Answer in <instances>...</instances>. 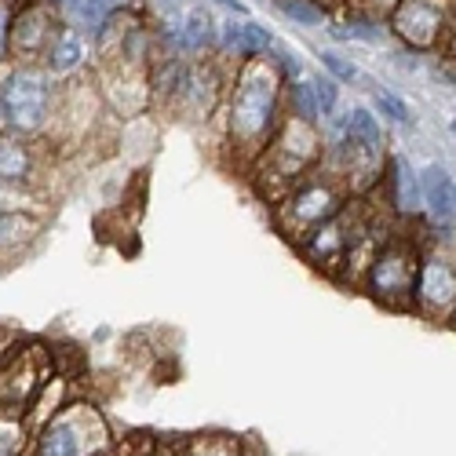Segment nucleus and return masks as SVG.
<instances>
[{"mask_svg": "<svg viewBox=\"0 0 456 456\" xmlns=\"http://www.w3.org/2000/svg\"><path fill=\"white\" fill-rule=\"evenodd\" d=\"M281 121H285L281 69L267 55L245 59L234 73L231 99H226V146H231V161L241 172H248Z\"/></svg>", "mask_w": 456, "mask_h": 456, "instance_id": "f257e3e1", "label": "nucleus"}, {"mask_svg": "<svg viewBox=\"0 0 456 456\" xmlns=\"http://www.w3.org/2000/svg\"><path fill=\"white\" fill-rule=\"evenodd\" d=\"M322 132L311 121L299 118H285L278 125V132L271 135V142L263 146V154L256 158V165L248 168V175L256 179L259 198L267 205H278L289 190L311 175L322 161Z\"/></svg>", "mask_w": 456, "mask_h": 456, "instance_id": "f03ea898", "label": "nucleus"}, {"mask_svg": "<svg viewBox=\"0 0 456 456\" xmlns=\"http://www.w3.org/2000/svg\"><path fill=\"white\" fill-rule=\"evenodd\" d=\"M55 110V77L41 62H12L0 73V132L41 135Z\"/></svg>", "mask_w": 456, "mask_h": 456, "instance_id": "7ed1b4c3", "label": "nucleus"}, {"mask_svg": "<svg viewBox=\"0 0 456 456\" xmlns=\"http://www.w3.org/2000/svg\"><path fill=\"white\" fill-rule=\"evenodd\" d=\"M347 201H351V194L336 172H311V175H303L278 205H271V212H274L278 234L289 238L292 245H299L314 226L332 219Z\"/></svg>", "mask_w": 456, "mask_h": 456, "instance_id": "20e7f679", "label": "nucleus"}, {"mask_svg": "<svg viewBox=\"0 0 456 456\" xmlns=\"http://www.w3.org/2000/svg\"><path fill=\"white\" fill-rule=\"evenodd\" d=\"M420 252L424 245L409 234H391L379 245L376 259L362 278V289L387 311H412L416 274H420Z\"/></svg>", "mask_w": 456, "mask_h": 456, "instance_id": "39448f33", "label": "nucleus"}, {"mask_svg": "<svg viewBox=\"0 0 456 456\" xmlns=\"http://www.w3.org/2000/svg\"><path fill=\"white\" fill-rule=\"evenodd\" d=\"M106 452H113V438L102 412L88 402H69L48 416V424L37 435L33 456H106Z\"/></svg>", "mask_w": 456, "mask_h": 456, "instance_id": "423d86ee", "label": "nucleus"}, {"mask_svg": "<svg viewBox=\"0 0 456 456\" xmlns=\"http://www.w3.org/2000/svg\"><path fill=\"white\" fill-rule=\"evenodd\" d=\"M365 219H369V205L365 201H347L332 219L314 226V231L303 238L296 248H299V256L307 259L314 271H322L329 278H339V271H344V259H347V248H351V241L358 238V231L365 226Z\"/></svg>", "mask_w": 456, "mask_h": 456, "instance_id": "0eeeda50", "label": "nucleus"}, {"mask_svg": "<svg viewBox=\"0 0 456 456\" xmlns=\"http://www.w3.org/2000/svg\"><path fill=\"white\" fill-rule=\"evenodd\" d=\"M52 379V358L41 344H19L0 358V412L26 416Z\"/></svg>", "mask_w": 456, "mask_h": 456, "instance_id": "6e6552de", "label": "nucleus"}, {"mask_svg": "<svg viewBox=\"0 0 456 456\" xmlns=\"http://www.w3.org/2000/svg\"><path fill=\"white\" fill-rule=\"evenodd\" d=\"M12 4V41L8 62H41L62 29L55 0H8Z\"/></svg>", "mask_w": 456, "mask_h": 456, "instance_id": "1a4fd4ad", "label": "nucleus"}, {"mask_svg": "<svg viewBox=\"0 0 456 456\" xmlns=\"http://www.w3.org/2000/svg\"><path fill=\"white\" fill-rule=\"evenodd\" d=\"M456 307V259L445 252H420V274H416L412 311L428 322H445Z\"/></svg>", "mask_w": 456, "mask_h": 456, "instance_id": "9d476101", "label": "nucleus"}, {"mask_svg": "<svg viewBox=\"0 0 456 456\" xmlns=\"http://www.w3.org/2000/svg\"><path fill=\"white\" fill-rule=\"evenodd\" d=\"M223 99V73L216 62L198 59V62H186L183 69V81L175 88V95L168 99V106L179 113L183 121H208L216 106Z\"/></svg>", "mask_w": 456, "mask_h": 456, "instance_id": "9b49d317", "label": "nucleus"}, {"mask_svg": "<svg viewBox=\"0 0 456 456\" xmlns=\"http://www.w3.org/2000/svg\"><path fill=\"white\" fill-rule=\"evenodd\" d=\"M387 22L402 45L431 52L445 41V0H402Z\"/></svg>", "mask_w": 456, "mask_h": 456, "instance_id": "f8f14e48", "label": "nucleus"}, {"mask_svg": "<svg viewBox=\"0 0 456 456\" xmlns=\"http://www.w3.org/2000/svg\"><path fill=\"white\" fill-rule=\"evenodd\" d=\"M99 95L113 110H118L121 118H132V113L146 110V102H150V77H146V69L102 62V88H99Z\"/></svg>", "mask_w": 456, "mask_h": 456, "instance_id": "ddd939ff", "label": "nucleus"}, {"mask_svg": "<svg viewBox=\"0 0 456 456\" xmlns=\"http://www.w3.org/2000/svg\"><path fill=\"white\" fill-rule=\"evenodd\" d=\"M219 45L226 55H234V59H259V55H267L271 45H274V37L267 26H259V22H226L219 26Z\"/></svg>", "mask_w": 456, "mask_h": 456, "instance_id": "4468645a", "label": "nucleus"}, {"mask_svg": "<svg viewBox=\"0 0 456 456\" xmlns=\"http://www.w3.org/2000/svg\"><path fill=\"white\" fill-rule=\"evenodd\" d=\"M37 179V150L29 139L0 132V183L12 186H29Z\"/></svg>", "mask_w": 456, "mask_h": 456, "instance_id": "2eb2a0df", "label": "nucleus"}, {"mask_svg": "<svg viewBox=\"0 0 456 456\" xmlns=\"http://www.w3.org/2000/svg\"><path fill=\"white\" fill-rule=\"evenodd\" d=\"M85 62H88V48H85L81 29H73V26L62 22V29L55 33L48 55L41 59V66L52 73V77H73V73H81Z\"/></svg>", "mask_w": 456, "mask_h": 456, "instance_id": "dca6fc26", "label": "nucleus"}, {"mask_svg": "<svg viewBox=\"0 0 456 456\" xmlns=\"http://www.w3.org/2000/svg\"><path fill=\"white\" fill-rule=\"evenodd\" d=\"M387 208L402 219H412L424 212V190H420V175H416L405 161H395L387 172Z\"/></svg>", "mask_w": 456, "mask_h": 456, "instance_id": "f3484780", "label": "nucleus"}, {"mask_svg": "<svg viewBox=\"0 0 456 456\" xmlns=\"http://www.w3.org/2000/svg\"><path fill=\"white\" fill-rule=\"evenodd\" d=\"M420 190H424V208L431 212L435 223H452L456 219V183L442 165H428L420 175Z\"/></svg>", "mask_w": 456, "mask_h": 456, "instance_id": "a211bd4d", "label": "nucleus"}, {"mask_svg": "<svg viewBox=\"0 0 456 456\" xmlns=\"http://www.w3.org/2000/svg\"><path fill=\"white\" fill-rule=\"evenodd\" d=\"M216 45H219V22H216V15L205 4L190 8L186 12V22L179 26V48L190 52V55H205Z\"/></svg>", "mask_w": 456, "mask_h": 456, "instance_id": "6ab92c4d", "label": "nucleus"}, {"mask_svg": "<svg viewBox=\"0 0 456 456\" xmlns=\"http://www.w3.org/2000/svg\"><path fill=\"white\" fill-rule=\"evenodd\" d=\"M37 231H41V219H33L29 212H4L0 208V252L29 245Z\"/></svg>", "mask_w": 456, "mask_h": 456, "instance_id": "aec40b11", "label": "nucleus"}, {"mask_svg": "<svg viewBox=\"0 0 456 456\" xmlns=\"http://www.w3.org/2000/svg\"><path fill=\"white\" fill-rule=\"evenodd\" d=\"M285 106H289V118H299V121L318 125V118H322L314 85L303 81V77L299 81H285Z\"/></svg>", "mask_w": 456, "mask_h": 456, "instance_id": "412c9836", "label": "nucleus"}, {"mask_svg": "<svg viewBox=\"0 0 456 456\" xmlns=\"http://www.w3.org/2000/svg\"><path fill=\"white\" fill-rule=\"evenodd\" d=\"M332 37H344V41H365V45H376V41H384V22L372 19V15H365V12L347 8L344 29L332 26Z\"/></svg>", "mask_w": 456, "mask_h": 456, "instance_id": "4be33fe9", "label": "nucleus"}, {"mask_svg": "<svg viewBox=\"0 0 456 456\" xmlns=\"http://www.w3.org/2000/svg\"><path fill=\"white\" fill-rule=\"evenodd\" d=\"M183 456H241V442L234 435H223V431L194 435L183 445Z\"/></svg>", "mask_w": 456, "mask_h": 456, "instance_id": "5701e85b", "label": "nucleus"}, {"mask_svg": "<svg viewBox=\"0 0 456 456\" xmlns=\"http://www.w3.org/2000/svg\"><path fill=\"white\" fill-rule=\"evenodd\" d=\"M69 8H73V15H77L81 33L95 37L102 29V22L118 12V0H69Z\"/></svg>", "mask_w": 456, "mask_h": 456, "instance_id": "b1692460", "label": "nucleus"}, {"mask_svg": "<svg viewBox=\"0 0 456 456\" xmlns=\"http://www.w3.org/2000/svg\"><path fill=\"white\" fill-rule=\"evenodd\" d=\"M29 424L19 412H0V456H22Z\"/></svg>", "mask_w": 456, "mask_h": 456, "instance_id": "393cba45", "label": "nucleus"}, {"mask_svg": "<svg viewBox=\"0 0 456 456\" xmlns=\"http://www.w3.org/2000/svg\"><path fill=\"white\" fill-rule=\"evenodd\" d=\"M344 135H354V139H362V142L384 146V132H379V121L372 118V110H365V106H354V110L347 113Z\"/></svg>", "mask_w": 456, "mask_h": 456, "instance_id": "a878e982", "label": "nucleus"}, {"mask_svg": "<svg viewBox=\"0 0 456 456\" xmlns=\"http://www.w3.org/2000/svg\"><path fill=\"white\" fill-rule=\"evenodd\" d=\"M278 12L299 26H322L329 19V12L322 4H314V0H274Z\"/></svg>", "mask_w": 456, "mask_h": 456, "instance_id": "bb28decb", "label": "nucleus"}, {"mask_svg": "<svg viewBox=\"0 0 456 456\" xmlns=\"http://www.w3.org/2000/svg\"><path fill=\"white\" fill-rule=\"evenodd\" d=\"M376 110H379V118H391L395 125H405L409 121V106L395 92H376Z\"/></svg>", "mask_w": 456, "mask_h": 456, "instance_id": "cd10ccee", "label": "nucleus"}, {"mask_svg": "<svg viewBox=\"0 0 456 456\" xmlns=\"http://www.w3.org/2000/svg\"><path fill=\"white\" fill-rule=\"evenodd\" d=\"M322 66L332 73V81H344V85H351V81L358 77L354 62H347L344 55H336V52H322Z\"/></svg>", "mask_w": 456, "mask_h": 456, "instance_id": "c85d7f7f", "label": "nucleus"}, {"mask_svg": "<svg viewBox=\"0 0 456 456\" xmlns=\"http://www.w3.org/2000/svg\"><path fill=\"white\" fill-rule=\"evenodd\" d=\"M402 4V0H351L347 8H354V12H365V15H372V19H379V22H387L391 19V12Z\"/></svg>", "mask_w": 456, "mask_h": 456, "instance_id": "c756f323", "label": "nucleus"}, {"mask_svg": "<svg viewBox=\"0 0 456 456\" xmlns=\"http://www.w3.org/2000/svg\"><path fill=\"white\" fill-rule=\"evenodd\" d=\"M311 85H314V95H318L322 118H332V110H336V81L332 77H322V81H311Z\"/></svg>", "mask_w": 456, "mask_h": 456, "instance_id": "7c9ffc66", "label": "nucleus"}, {"mask_svg": "<svg viewBox=\"0 0 456 456\" xmlns=\"http://www.w3.org/2000/svg\"><path fill=\"white\" fill-rule=\"evenodd\" d=\"M8 41H12V4H0V62H8Z\"/></svg>", "mask_w": 456, "mask_h": 456, "instance_id": "2f4dec72", "label": "nucleus"}, {"mask_svg": "<svg viewBox=\"0 0 456 456\" xmlns=\"http://www.w3.org/2000/svg\"><path fill=\"white\" fill-rule=\"evenodd\" d=\"M274 66L281 69V77H285V81H299V77H303V62H299L296 55H289V52H285V55H278V59H274Z\"/></svg>", "mask_w": 456, "mask_h": 456, "instance_id": "473e14b6", "label": "nucleus"}, {"mask_svg": "<svg viewBox=\"0 0 456 456\" xmlns=\"http://www.w3.org/2000/svg\"><path fill=\"white\" fill-rule=\"evenodd\" d=\"M445 37H456V0H445Z\"/></svg>", "mask_w": 456, "mask_h": 456, "instance_id": "72a5a7b5", "label": "nucleus"}, {"mask_svg": "<svg viewBox=\"0 0 456 456\" xmlns=\"http://www.w3.org/2000/svg\"><path fill=\"white\" fill-rule=\"evenodd\" d=\"M216 4H223L226 12H234V15H241V12H245V4H241V0H216Z\"/></svg>", "mask_w": 456, "mask_h": 456, "instance_id": "f704fd0d", "label": "nucleus"}, {"mask_svg": "<svg viewBox=\"0 0 456 456\" xmlns=\"http://www.w3.org/2000/svg\"><path fill=\"white\" fill-rule=\"evenodd\" d=\"M314 4H322V8L329 12V8H347V4H351V0H314Z\"/></svg>", "mask_w": 456, "mask_h": 456, "instance_id": "c9c22d12", "label": "nucleus"}, {"mask_svg": "<svg viewBox=\"0 0 456 456\" xmlns=\"http://www.w3.org/2000/svg\"><path fill=\"white\" fill-rule=\"evenodd\" d=\"M445 325H449V329H452V332H456V307H452V311H449V318H445Z\"/></svg>", "mask_w": 456, "mask_h": 456, "instance_id": "e433bc0d", "label": "nucleus"}, {"mask_svg": "<svg viewBox=\"0 0 456 456\" xmlns=\"http://www.w3.org/2000/svg\"><path fill=\"white\" fill-rule=\"evenodd\" d=\"M449 52H452V55H456V37H449Z\"/></svg>", "mask_w": 456, "mask_h": 456, "instance_id": "4c0bfd02", "label": "nucleus"}, {"mask_svg": "<svg viewBox=\"0 0 456 456\" xmlns=\"http://www.w3.org/2000/svg\"><path fill=\"white\" fill-rule=\"evenodd\" d=\"M449 128H452V135H456V118H452V125H449Z\"/></svg>", "mask_w": 456, "mask_h": 456, "instance_id": "58836bf2", "label": "nucleus"}, {"mask_svg": "<svg viewBox=\"0 0 456 456\" xmlns=\"http://www.w3.org/2000/svg\"><path fill=\"white\" fill-rule=\"evenodd\" d=\"M165 4H179V0H165Z\"/></svg>", "mask_w": 456, "mask_h": 456, "instance_id": "ea45409f", "label": "nucleus"}]
</instances>
